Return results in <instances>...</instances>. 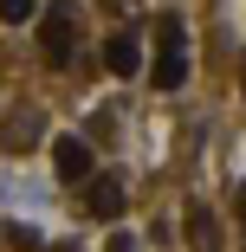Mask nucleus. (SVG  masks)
<instances>
[{
	"label": "nucleus",
	"instance_id": "11",
	"mask_svg": "<svg viewBox=\"0 0 246 252\" xmlns=\"http://www.w3.org/2000/svg\"><path fill=\"white\" fill-rule=\"evenodd\" d=\"M240 91H246V59H240Z\"/></svg>",
	"mask_w": 246,
	"mask_h": 252
},
{
	"label": "nucleus",
	"instance_id": "6",
	"mask_svg": "<svg viewBox=\"0 0 246 252\" xmlns=\"http://www.w3.org/2000/svg\"><path fill=\"white\" fill-rule=\"evenodd\" d=\"M188 233H194L201 252H214V220H208V207H188Z\"/></svg>",
	"mask_w": 246,
	"mask_h": 252
},
{
	"label": "nucleus",
	"instance_id": "4",
	"mask_svg": "<svg viewBox=\"0 0 246 252\" xmlns=\"http://www.w3.org/2000/svg\"><path fill=\"white\" fill-rule=\"evenodd\" d=\"M52 168H59V181H91V142L84 136H59L52 142Z\"/></svg>",
	"mask_w": 246,
	"mask_h": 252
},
{
	"label": "nucleus",
	"instance_id": "5",
	"mask_svg": "<svg viewBox=\"0 0 246 252\" xmlns=\"http://www.w3.org/2000/svg\"><path fill=\"white\" fill-rule=\"evenodd\" d=\"M84 207H91L97 220H123V207H130V194H123L117 181H91V194H84Z\"/></svg>",
	"mask_w": 246,
	"mask_h": 252
},
{
	"label": "nucleus",
	"instance_id": "7",
	"mask_svg": "<svg viewBox=\"0 0 246 252\" xmlns=\"http://www.w3.org/2000/svg\"><path fill=\"white\" fill-rule=\"evenodd\" d=\"M0 20H7V26H26V20H39V0H0Z\"/></svg>",
	"mask_w": 246,
	"mask_h": 252
},
{
	"label": "nucleus",
	"instance_id": "8",
	"mask_svg": "<svg viewBox=\"0 0 246 252\" xmlns=\"http://www.w3.org/2000/svg\"><path fill=\"white\" fill-rule=\"evenodd\" d=\"M0 239H7L13 252H45V239H39L33 226H7V233H0Z\"/></svg>",
	"mask_w": 246,
	"mask_h": 252
},
{
	"label": "nucleus",
	"instance_id": "3",
	"mask_svg": "<svg viewBox=\"0 0 246 252\" xmlns=\"http://www.w3.org/2000/svg\"><path fill=\"white\" fill-rule=\"evenodd\" d=\"M104 71L110 78H136L142 71V39L136 32H110L104 39Z\"/></svg>",
	"mask_w": 246,
	"mask_h": 252
},
{
	"label": "nucleus",
	"instance_id": "10",
	"mask_svg": "<svg viewBox=\"0 0 246 252\" xmlns=\"http://www.w3.org/2000/svg\"><path fill=\"white\" fill-rule=\"evenodd\" d=\"M233 200H240V220H246V181H240V194H233Z\"/></svg>",
	"mask_w": 246,
	"mask_h": 252
},
{
	"label": "nucleus",
	"instance_id": "1",
	"mask_svg": "<svg viewBox=\"0 0 246 252\" xmlns=\"http://www.w3.org/2000/svg\"><path fill=\"white\" fill-rule=\"evenodd\" d=\"M156 91H181L188 84V32H181V13H162L156 20Z\"/></svg>",
	"mask_w": 246,
	"mask_h": 252
},
{
	"label": "nucleus",
	"instance_id": "9",
	"mask_svg": "<svg viewBox=\"0 0 246 252\" xmlns=\"http://www.w3.org/2000/svg\"><path fill=\"white\" fill-rule=\"evenodd\" d=\"M110 252H136V239L130 233H110Z\"/></svg>",
	"mask_w": 246,
	"mask_h": 252
},
{
	"label": "nucleus",
	"instance_id": "2",
	"mask_svg": "<svg viewBox=\"0 0 246 252\" xmlns=\"http://www.w3.org/2000/svg\"><path fill=\"white\" fill-rule=\"evenodd\" d=\"M71 45H78V7L71 0H52V13L39 20V52L52 65H71Z\"/></svg>",
	"mask_w": 246,
	"mask_h": 252
}]
</instances>
